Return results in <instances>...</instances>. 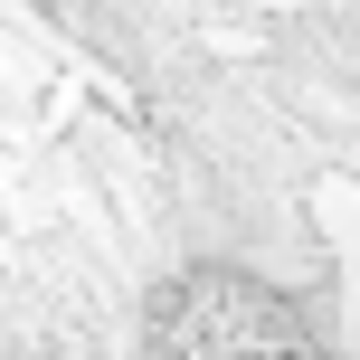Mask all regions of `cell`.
<instances>
[{
  "label": "cell",
  "mask_w": 360,
  "mask_h": 360,
  "mask_svg": "<svg viewBox=\"0 0 360 360\" xmlns=\"http://www.w3.org/2000/svg\"><path fill=\"white\" fill-rule=\"evenodd\" d=\"M133 360H342L304 294L237 256H171L133 294Z\"/></svg>",
  "instance_id": "cell-1"
},
{
  "label": "cell",
  "mask_w": 360,
  "mask_h": 360,
  "mask_svg": "<svg viewBox=\"0 0 360 360\" xmlns=\"http://www.w3.org/2000/svg\"><path fill=\"white\" fill-rule=\"evenodd\" d=\"M209 10H218V0H209Z\"/></svg>",
  "instance_id": "cell-2"
}]
</instances>
